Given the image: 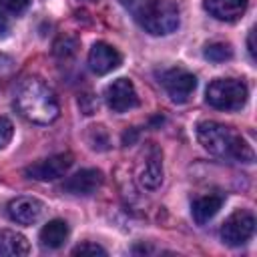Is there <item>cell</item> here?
<instances>
[{
  "label": "cell",
  "mask_w": 257,
  "mask_h": 257,
  "mask_svg": "<svg viewBox=\"0 0 257 257\" xmlns=\"http://www.w3.org/2000/svg\"><path fill=\"white\" fill-rule=\"evenodd\" d=\"M28 4H30V0H0V6L8 12H12V14L24 12L28 8Z\"/></svg>",
  "instance_id": "cell-23"
},
{
  "label": "cell",
  "mask_w": 257,
  "mask_h": 257,
  "mask_svg": "<svg viewBox=\"0 0 257 257\" xmlns=\"http://www.w3.org/2000/svg\"><path fill=\"white\" fill-rule=\"evenodd\" d=\"M88 2H96V0H88Z\"/></svg>",
  "instance_id": "cell-27"
},
{
  "label": "cell",
  "mask_w": 257,
  "mask_h": 257,
  "mask_svg": "<svg viewBox=\"0 0 257 257\" xmlns=\"http://www.w3.org/2000/svg\"><path fill=\"white\" fill-rule=\"evenodd\" d=\"M12 135H14V124L10 118L6 116H0V149H4L10 141H12Z\"/></svg>",
  "instance_id": "cell-21"
},
{
  "label": "cell",
  "mask_w": 257,
  "mask_h": 257,
  "mask_svg": "<svg viewBox=\"0 0 257 257\" xmlns=\"http://www.w3.org/2000/svg\"><path fill=\"white\" fill-rule=\"evenodd\" d=\"M197 139L203 145V149L215 157L235 159L241 163H253L255 159L253 147L241 135H237L231 126L223 122L201 120L197 124Z\"/></svg>",
  "instance_id": "cell-2"
},
{
  "label": "cell",
  "mask_w": 257,
  "mask_h": 257,
  "mask_svg": "<svg viewBox=\"0 0 257 257\" xmlns=\"http://www.w3.org/2000/svg\"><path fill=\"white\" fill-rule=\"evenodd\" d=\"M12 68H14V60L10 56H6V54H0V76L12 72Z\"/></svg>",
  "instance_id": "cell-24"
},
{
  "label": "cell",
  "mask_w": 257,
  "mask_h": 257,
  "mask_svg": "<svg viewBox=\"0 0 257 257\" xmlns=\"http://www.w3.org/2000/svg\"><path fill=\"white\" fill-rule=\"evenodd\" d=\"M247 48H249L251 58L255 60V28H251V30H249V36H247Z\"/></svg>",
  "instance_id": "cell-26"
},
{
  "label": "cell",
  "mask_w": 257,
  "mask_h": 257,
  "mask_svg": "<svg viewBox=\"0 0 257 257\" xmlns=\"http://www.w3.org/2000/svg\"><path fill=\"white\" fill-rule=\"evenodd\" d=\"M76 48H78L76 38H72V36H60V38L54 42L52 52H54L56 56H60V58H68V56H72V54L76 52Z\"/></svg>",
  "instance_id": "cell-19"
},
{
  "label": "cell",
  "mask_w": 257,
  "mask_h": 257,
  "mask_svg": "<svg viewBox=\"0 0 257 257\" xmlns=\"http://www.w3.org/2000/svg\"><path fill=\"white\" fill-rule=\"evenodd\" d=\"M14 106L26 120L36 124H50L60 112L54 90L38 76H26L20 80L14 94Z\"/></svg>",
  "instance_id": "cell-1"
},
{
  "label": "cell",
  "mask_w": 257,
  "mask_h": 257,
  "mask_svg": "<svg viewBox=\"0 0 257 257\" xmlns=\"http://www.w3.org/2000/svg\"><path fill=\"white\" fill-rule=\"evenodd\" d=\"M8 217L18 223V225H34L42 213H44V205L42 201L34 199V197H16L8 203L6 207Z\"/></svg>",
  "instance_id": "cell-10"
},
{
  "label": "cell",
  "mask_w": 257,
  "mask_h": 257,
  "mask_svg": "<svg viewBox=\"0 0 257 257\" xmlns=\"http://www.w3.org/2000/svg\"><path fill=\"white\" fill-rule=\"evenodd\" d=\"M86 143L90 145V149L94 151H106L110 141H108V135L102 126H90L88 133H86Z\"/></svg>",
  "instance_id": "cell-18"
},
{
  "label": "cell",
  "mask_w": 257,
  "mask_h": 257,
  "mask_svg": "<svg viewBox=\"0 0 257 257\" xmlns=\"http://www.w3.org/2000/svg\"><path fill=\"white\" fill-rule=\"evenodd\" d=\"M153 36H165L179 28V8L173 0H118Z\"/></svg>",
  "instance_id": "cell-3"
},
{
  "label": "cell",
  "mask_w": 257,
  "mask_h": 257,
  "mask_svg": "<svg viewBox=\"0 0 257 257\" xmlns=\"http://www.w3.org/2000/svg\"><path fill=\"white\" fill-rule=\"evenodd\" d=\"M203 54L211 62H225V60L233 58V48H231L229 42H211V44L205 46Z\"/></svg>",
  "instance_id": "cell-17"
},
{
  "label": "cell",
  "mask_w": 257,
  "mask_h": 257,
  "mask_svg": "<svg viewBox=\"0 0 257 257\" xmlns=\"http://www.w3.org/2000/svg\"><path fill=\"white\" fill-rule=\"evenodd\" d=\"M253 233H255V217L249 211L239 209L231 213L221 225V239L231 247L245 245L253 237Z\"/></svg>",
  "instance_id": "cell-5"
},
{
  "label": "cell",
  "mask_w": 257,
  "mask_h": 257,
  "mask_svg": "<svg viewBox=\"0 0 257 257\" xmlns=\"http://www.w3.org/2000/svg\"><path fill=\"white\" fill-rule=\"evenodd\" d=\"M223 203H225V197L223 195H215V193H209V195H203V197L195 199L193 205H191V213H193L195 223L205 225L207 221H211L219 213Z\"/></svg>",
  "instance_id": "cell-14"
},
{
  "label": "cell",
  "mask_w": 257,
  "mask_h": 257,
  "mask_svg": "<svg viewBox=\"0 0 257 257\" xmlns=\"http://www.w3.org/2000/svg\"><path fill=\"white\" fill-rule=\"evenodd\" d=\"M139 179H141V185L149 191H155L163 183V153L153 143L145 155V167Z\"/></svg>",
  "instance_id": "cell-12"
},
{
  "label": "cell",
  "mask_w": 257,
  "mask_h": 257,
  "mask_svg": "<svg viewBox=\"0 0 257 257\" xmlns=\"http://www.w3.org/2000/svg\"><path fill=\"white\" fill-rule=\"evenodd\" d=\"M8 28H10V20H8V16H6V10L0 6V36L6 34Z\"/></svg>",
  "instance_id": "cell-25"
},
{
  "label": "cell",
  "mask_w": 257,
  "mask_h": 257,
  "mask_svg": "<svg viewBox=\"0 0 257 257\" xmlns=\"http://www.w3.org/2000/svg\"><path fill=\"white\" fill-rule=\"evenodd\" d=\"M161 84L167 90V94L171 96L173 102H187L191 98V94L197 88V78L193 72L185 70V68H169L161 72Z\"/></svg>",
  "instance_id": "cell-6"
},
{
  "label": "cell",
  "mask_w": 257,
  "mask_h": 257,
  "mask_svg": "<svg viewBox=\"0 0 257 257\" xmlns=\"http://www.w3.org/2000/svg\"><path fill=\"white\" fill-rule=\"evenodd\" d=\"M72 167V155L70 153H58L48 159H42L38 163H32L24 169V175L34 181H56L68 173Z\"/></svg>",
  "instance_id": "cell-7"
},
{
  "label": "cell",
  "mask_w": 257,
  "mask_h": 257,
  "mask_svg": "<svg viewBox=\"0 0 257 257\" xmlns=\"http://www.w3.org/2000/svg\"><path fill=\"white\" fill-rule=\"evenodd\" d=\"M72 255H106V249L96 243H80L72 249Z\"/></svg>",
  "instance_id": "cell-20"
},
{
  "label": "cell",
  "mask_w": 257,
  "mask_h": 257,
  "mask_svg": "<svg viewBox=\"0 0 257 257\" xmlns=\"http://www.w3.org/2000/svg\"><path fill=\"white\" fill-rule=\"evenodd\" d=\"M104 181L102 171L98 169H82L78 173H74L72 177H68L62 183V191L70 193V195H78V197H88L92 193H96V189H100Z\"/></svg>",
  "instance_id": "cell-9"
},
{
  "label": "cell",
  "mask_w": 257,
  "mask_h": 257,
  "mask_svg": "<svg viewBox=\"0 0 257 257\" xmlns=\"http://www.w3.org/2000/svg\"><path fill=\"white\" fill-rule=\"evenodd\" d=\"M249 96L247 84L237 78H215L205 90V100L217 110H239Z\"/></svg>",
  "instance_id": "cell-4"
},
{
  "label": "cell",
  "mask_w": 257,
  "mask_h": 257,
  "mask_svg": "<svg viewBox=\"0 0 257 257\" xmlns=\"http://www.w3.org/2000/svg\"><path fill=\"white\" fill-rule=\"evenodd\" d=\"M78 106H80V110H82L84 114H92V112H96V108H98V100L94 98V94L86 92V94H80V96H78Z\"/></svg>",
  "instance_id": "cell-22"
},
{
  "label": "cell",
  "mask_w": 257,
  "mask_h": 257,
  "mask_svg": "<svg viewBox=\"0 0 257 257\" xmlns=\"http://www.w3.org/2000/svg\"><path fill=\"white\" fill-rule=\"evenodd\" d=\"M104 100L110 110L114 112H126L131 108L139 106V94L135 84L128 78H116L104 88Z\"/></svg>",
  "instance_id": "cell-8"
},
{
  "label": "cell",
  "mask_w": 257,
  "mask_h": 257,
  "mask_svg": "<svg viewBox=\"0 0 257 257\" xmlns=\"http://www.w3.org/2000/svg\"><path fill=\"white\" fill-rule=\"evenodd\" d=\"M68 239V225L62 219H52L40 229V243L48 249H58Z\"/></svg>",
  "instance_id": "cell-16"
},
{
  "label": "cell",
  "mask_w": 257,
  "mask_h": 257,
  "mask_svg": "<svg viewBox=\"0 0 257 257\" xmlns=\"http://www.w3.org/2000/svg\"><path fill=\"white\" fill-rule=\"evenodd\" d=\"M203 6L213 18L221 22H235L245 14L247 0H205Z\"/></svg>",
  "instance_id": "cell-13"
},
{
  "label": "cell",
  "mask_w": 257,
  "mask_h": 257,
  "mask_svg": "<svg viewBox=\"0 0 257 257\" xmlns=\"http://www.w3.org/2000/svg\"><path fill=\"white\" fill-rule=\"evenodd\" d=\"M30 253V243L16 231H0V257H24Z\"/></svg>",
  "instance_id": "cell-15"
},
{
  "label": "cell",
  "mask_w": 257,
  "mask_h": 257,
  "mask_svg": "<svg viewBox=\"0 0 257 257\" xmlns=\"http://www.w3.org/2000/svg\"><path fill=\"white\" fill-rule=\"evenodd\" d=\"M120 62H122L120 52L106 42L92 44V48L88 52V66L94 74H108L110 70L118 68Z\"/></svg>",
  "instance_id": "cell-11"
}]
</instances>
